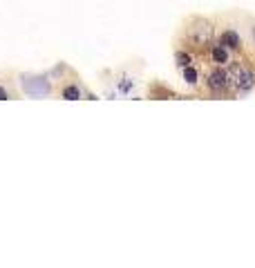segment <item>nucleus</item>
<instances>
[{
	"instance_id": "nucleus-1",
	"label": "nucleus",
	"mask_w": 255,
	"mask_h": 268,
	"mask_svg": "<svg viewBox=\"0 0 255 268\" xmlns=\"http://www.w3.org/2000/svg\"><path fill=\"white\" fill-rule=\"evenodd\" d=\"M228 80H230V76L226 74V72L222 70H217V72H213L210 74V78H208V85L215 90V92H224L226 88H228Z\"/></svg>"
},
{
	"instance_id": "nucleus-2",
	"label": "nucleus",
	"mask_w": 255,
	"mask_h": 268,
	"mask_svg": "<svg viewBox=\"0 0 255 268\" xmlns=\"http://www.w3.org/2000/svg\"><path fill=\"white\" fill-rule=\"evenodd\" d=\"M235 74H237V88L239 90H251L253 88V74L248 70H244V67H235Z\"/></svg>"
},
{
	"instance_id": "nucleus-3",
	"label": "nucleus",
	"mask_w": 255,
	"mask_h": 268,
	"mask_svg": "<svg viewBox=\"0 0 255 268\" xmlns=\"http://www.w3.org/2000/svg\"><path fill=\"white\" fill-rule=\"evenodd\" d=\"M222 42L226 47H239V38H237V34L235 32H226L222 36Z\"/></svg>"
},
{
	"instance_id": "nucleus-4",
	"label": "nucleus",
	"mask_w": 255,
	"mask_h": 268,
	"mask_svg": "<svg viewBox=\"0 0 255 268\" xmlns=\"http://www.w3.org/2000/svg\"><path fill=\"white\" fill-rule=\"evenodd\" d=\"M213 58L217 60V63H226V58H228V56H226L224 47H215V50H213Z\"/></svg>"
},
{
	"instance_id": "nucleus-5",
	"label": "nucleus",
	"mask_w": 255,
	"mask_h": 268,
	"mask_svg": "<svg viewBox=\"0 0 255 268\" xmlns=\"http://www.w3.org/2000/svg\"><path fill=\"white\" fill-rule=\"evenodd\" d=\"M63 96L70 98V100H76V98H79V90H76V88H67L63 92Z\"/></svg>"
},
{
	"instance_id": "nucleus-6",
	"label": "nucleus",
	"mask_w": 255,
	"mask_h": 268,
	"mask_svg": "<svg viewBox=\"0 0 255 268\" xmlns=\"http://www.w3.org/2000/svg\"><path fill=\"white\" fill-rule=\"evenodd\" d=\"M186 80H188V83H195V80H197V72L195 70H186Z\"/></svg>"
},
{
	"instance_id": "nucleus-7",
	"label": "nucleus",
	"mask_w": 255,
	"mask_h": 268,
	"mask_svg": "<svg viewBox=\"0 0 255 268\" xmlns=\"http://www.w3.org/2000/svg\"><path fill=\"white\" fill-rule=\"evenodd\" d=\"M7 98V92H5V90H0V100H5Z\"/></svg>"
}]
</instances>
